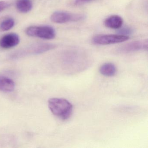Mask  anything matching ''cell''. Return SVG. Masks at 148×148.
<instances>
[{
	"instance_id": "6da1fadb",
	"label": "cell",
	"mask_w": 148,
	"mask_h": 148,
	"mask_svg": "<svg viewBox=\"0 0 148 148\" xmlns=\"http://www.w3.org/2000/svg\"><path fill=\"white\" fill-rule=\"evenodd\" d=\"M48 106L52 113L62 120L68 119L72 113L73 106L66 99L53 98L48 101Z\"/></svg>"
},
{
	"instance_id": "7a4b0ae2",
	"label": "cell",
	"mask_w": 148,
	"mask_h": 148,
	"mask_svg": "<svg viewBox=\"0 0 148 148\" xmlns=\"http://www.w3.org/2000/svg\"><path fill=\"white\" fill-rule=\"evenodd\" d=\"M26 33L31 37L46 40L53 39L56 36L55 30L48 26L30 27L27 29Z\"/></svg>"
},
{
	"instance_id": "3957f363",
	"label": "cell",
	"mask_w": 148,
	"mask_h": 148,
	"mask_svg": "<svg viewBox=\"0 0 148 148\" xmlns=\"http://www.w3.org/2000/svg\"><path fill=\"white\" fill-rule=\"evenodd\" d=\"M129 39V36L120 34H102L95 36L92 42L95 45H106L125 42Z\"/></svg>"
},
{
	"instance_id": "277c9868",
	"label": "cell",
	"mask_w": 148,
	"mask_h": 148,
	"mask_svg": "<svg viewBox=\"0 0 148 148\" xmlns=\"http://www.w3.org/2000/svg\"><path fill=\"white\" fill-rule=\"evenodd\" d=\"M148 45L147 39L136 40L119 47L116 49V52L119 54H125L143 50H147Z\"/></svg>"
},
{
	"instance_id": "5b68a950",
	"label": "cell",
	"mask_w": 148,
	"mask_h": 148,
	"mask_svg": "<svg viewBox=\"0 0 148 148\" xmlns=\"http://www.w3.org/2000/svg\"><path fill=\"white\" fill-rule=\"evenodd\" d=\"M85 16L83 14H73L67 12H56L51 16L53 22L57 24H64L69 22H77L83 20Z\"/></svg>"
},
{
	"instance_id": "8992f818",
	"label": "cell",
	"mask_w": 148,
	"mask_h": 148,
	"mask_svg": "<svg viewBox=\"0 0 148 148\" xmlns=\"http://www.w3.org/2000/svg\"><path fill=\"white\" fill-rule=\"evenodd\" d=\"M19 42V37L18 34H8L3 36L0 40V46L4 49H9L16 46Z\"/></svg>"
},
{
	"instance_id": "52a82bcc",
	"label": "cell",
	"mask_w": 148,
	"mask_h": 148,
	"mask_svg": "<svg viewBox=\"0 0 148 148\" xmlns=\"http://www.w3.org/2000/svg\"><path fill=\"white\" fill-rule=\"evenodd\" d=\"M123 20L119 16L112 15L106 18L104 21V25L106 27L112 29H119L122 27Z\"/></svg>"
},
{
	"instance_id": "ba28073f",
	"label": "cell",
	"mask_w": 148,
	"mask_h": 148,
	"mask_svg": "<svg viewBox=\"0 0 148 148\" xmlns=\"http://www.w3.org/2000/svg\"><path fill=\"white\" fill-rule=\"evenodd\" d=\"M64 59V62L66 64L67 69H68L69 68L74 69L73 66L78 65V57L77 52L74 51H70L67 52Z\"/></svg>"
},
{
	"instance_id": "9c48e42d",
	"label": "cell",
	"mask_w": 148,
	"mask_h": 148,
	"mask_svg": "<svg viewBox=\"0 0 148 148\" xmlns=\"http://www.w3.org/2000/svg\"><path fill=\"white\" fill-rule=\"evenodd\" d=\"M99 72L103 76L107 77H113L116 73V66L112 63H106L99 68Z\"/></svg>"
},
{
	"instance_id": "30bf717a",
	"label": "cell",
	"mask_w": 148,
	"mask_h": 148,
	"mask_svg": "<svg viewBox=\"0 0 148 148\" xmlns=\"http://www.w3.org/2000/svg\"><path fill=\"white\" fill-rule=\"evenodd\" d=\"M15 88V84L11 79L4 76H0V91L11 92Z\"/></svg>"
},
{
	"instance_id": "8fae6325",
	"label": "cell",
	"mask_w": 148,
	"mask_h": 148,
	"mask_svg": "<svg viewBox=\"0 0 148 148\" xmlns=\"http://www.w3.org/2000/svg\"><path fill=\"white\" fill-rule=\"evenodd\" d=\"M16 5L18 11L23 13L28 12L33 8L32 0H17Z\"/></svg>"
},
{
	"instance_id": "7c38bea8",
	"label": "cell",
	"mask_w": 148,
	"mask_h": 148,
	"mask_svg": "<svg viewBox=\"0 0 148 148\" xmlns=\"http://www.w3.org/2000/svg\"><path fill=\"white\" fill-rule=\"evenodd\" d=\"M56 46L52 44H41L34 47L32 51L34 53H41L54 49Z\"/></svg>"
},
{
	"instance_id": "4fadbf2b",
	"label": "cell",
	"mask_w": 148,
	"mask_h": 148,
	"mask_svg": "<svg viewBox=\"0 0 148 148\" xmlns=\"http://www.w3.org/2000/svg\"><path fill=\"white\" fill-rule=\"evenodd\" d=\"M14 21L12 18H8L3 21L0 24V30L1 32L9 31L14 25Z\"/></svg>"
},
{
	"instance_id": "5bb4252c",
	"label": "cell",
	"mask_w": 148,
	"mask_h": 148,
	"mask_svg": "<svg viewBox=\"0 0 148 148\" xmlns=\"http://www.w3.org/2000/svg\"><path fill=\"white\" fill-rule=\"evenodd\" d=\"M133 29L129 27H121L118 29V33L119 34L124 35V36H129L128 35H131L133 33Z\"/></svg>"
},
{
	"instance_id": "9a60e30c",
	"label": "cell",
	"mask_w": 148,
	"mask_h": 148,
	"mask_svg": "<svg viewBox=\"0 0 148 148\" xmlns=\"http://www.w3.org/2000/svg\"><path fill=\"white\" fill-rule=\"evenodd\" d=\"M95 1L96 0H75L74 4L75 5H81L93 2Z\"/></svg>"
},
{
	"instance_id": "2e32d148",
	"label": "cell",
	"mask_w": 148,
	"mask_h": 148,
	"mask_svg": "<svg viewBox=\"0 0 148 148\" xmlns=\"http://www.w3.org/2000/svg\"><path fill=\"white\" fill-rule=\"evenodd\" d=\"M9 4L6 1H0V12L8 7Z\"/></svg>"
}]
</instances>
